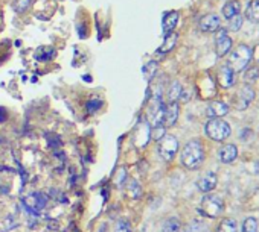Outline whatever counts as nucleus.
<instances>
[{
	"label": "nucleus",
	"mask_w": 259,
	"mask_h": 232,
	"mask_svg": "<svg viewBox=\"0 0 259 232\" xmlns=\"http://www.w3.org/2000/svg\"><path fill=\"white\" fill-rule=\"evenodd\" d=\"M182 85H180V82H177L174 80L169 88H168V102H177V100H180V96H182Z\"/></svg>",
	"instance_id": "aec40b11"
},
{
	"label": "nucleus",
	"mask_w": 259,
	"mask_h": 232,
	"mask_svg": "<svg viewBox=\"0 0 259 232\" xmlns=\"http://www.w3.org/2000/svg\"><path fill=\"white\" fill-rule=\"evenodd\" d=\"M240 12H241V5H240V2H236V0H232V2L226 3L223 8V15L226 20H230L232 17H235Z\"/></svg>",
	"instance_id": "f3484780"
},
{
	"label": "nucleus",
	"mask_w": 259,
	"mask_h": 232,
	"mask_svg": "<svg viewBox=\"0 0 259 232\" xmlns=\"http://www.w3.org/2000/svg\"><path fill=\"white\" fill-rule=\"evenodd\" d=\"M238 156V149L235 144H226L223 146L220 152H218V158H220V161L223 164H230L236 159Z\"/></svg>",
	"instance_id": "4468645a"
},
{
	"label": "nucleus",
	"mask_w": 259,
	"mask_h": 232,
	"mask_svg": "<svg viewBox=\"0 0 259 232\" xmlns=\"http://www.w3.org/2000/svg\"><path fill=\"white\" fill-rule=\"evenodd\" d=\"M114 232H133V229H131L130 222L125 220V219H122V220H119V222L116 223Z\"/></svg>",
	"instance_id": "cd10ccee"
},
{
	"label": "nucleus",
	"mask_w": 259,
	"mask_h": 232,
	"mask_svg": "<svg viewBox=\"0 0 259 232\" xmlns=\"http://www.w3.org/2000/svg\"><path fill=\"white\" fill-rule=\"evenodd\" d=\"M32 6V0H14L12 8L17 14H25Z\"/></svg>",
	"instance_id": "393cba45"
},
{
	"label": "nucleus",
	"mask_w": 259,
	"mask_h": 232,
	"mask_svg": "<svg viewBox=\"0 0 259 232\" xmlns=\"http://www.w3.org/2000/svg\"><path fill=\"white\" fill-rule=\"evenodd\" d=\"M178 114H180V107L177 102H168L165 105V114H163V126L165 128H171L178 120Z\"/></svg>",
	"instance_id": "6e6552de"
},
{
	"label": "nucleus",
	"mask_w": 259,
	"mask_h": 232,
	"mask_svg": "<svg viewBox=\"0 0 259 232\" xmlns=\"http://www.w3.org/2000/svg\"><path fill=\"white\" fill-rule=\"evenodd\" d=\"M250 59H252V49L246 44H240L230 53L227 66L236 73V72L244 70L249 66Z\"/></svg>",
	"instance_id": "20e7f679"
},
{
	"label": "nucleus",
	"mask_w": 259,
	"mask_h": 232,
	"mask_svg": "<svg viewBox=\"0 0 259 232\" xmlns=\"http://www.w3.org/2000/svg\"><path fill=\"white\" fill-rule=\"evenodd\" d=\"M253 99H255L253 88L250 85L241 87V90H238V93L235 94V108L236 110H246L252 103Z\"/></svg>",
	"instance_id": "0eeeda50"
},
{
	"label": "nucleus",
	"mask_w": 259,
	"mask_h": 232,
	"mask_svg": "<svg viewBox=\"0 0 259 232\" xmlns=\"http://www.w3.org/2000/svg\"><path fill=\"white\" fill-rule=\"evenodd\" d=\"M26 202H28V205H26L28 211H31V213H34V214H37L40 209H43L46 206L48 196L45 193H34L32 196L28 197Z\"/></svg>",
	"instance_id": "9b49d317"
},
{
	"label": "nucleus",
	"mask_w": 259,
	"mask_h": 232,
	"mask_svg": "<svg viewBox=\"0 0 259 232\" xmlns=\"http://www.w3.org/2000/svg\"><path fill=\"white\" fill-rule=\"evenodd\" d=\"M177 39H178V35L175 34V32H171V34H168V35H165V39H163V44L158 47V53H169L174 47H175V44H177Z\"/></svg>",
	"instance_id": "dca6fc26"
},
{
	"label": "nucleus",
	"mask_w": 259,
	"mask_h": 232,
	"mask_svg": "<svg viewBox=\"0 0 259 232\" xmlns=\"http://www.w3.org/2000/svg\"><path fill=\"white\" fill-rule=\"evenodd\" d=\"M258 77H259V69H258V66L250 67V69L246 72V76H244L246 82H255Z\"/></svg>",
	"instance_id": "c85d7f7f"
},
{
	"label": "nucleus",
	"mask_w": 259,
	"mask_h": 232,
	"mask_svg": "<svg viewBox=\"0 0 259 232\" xmlns=\"http://www.w3.org/2000/svg\"><path fill=\"white\" fill-rule=\"evenodd\" d=\"M243 15H241V12L240 14H236L235 17H232L230 20H229V29L230 31H238L241 26H243Z\"/></svg>",
	"instance_id": "bb28decb"
},
{
	"label": "nucleus",
	"mask_w": 259,
	"mask_h": 232,
	"mask_svg": "<svg viewBox=\"0 0 259 232\" xmlns=\"http://www.w3.org/2000/svg\"><path fill=\"white\" fill-rule=\"evenodd\" d=\"M205 131H206V135L213 141H224L232 134L230 124L221 118H210L206 123Z\"/></svg>",
	"instance_id": "7ed1b4c3"
},
{
	"label": "nucleus",
	"mask_w": 259,
	"mask_h": 232,
	"mask_svg": "<svg viewBox=\"0 0 259 232\" xmlns=\"http://www.w3.org/2000/svg\"><path fill=\"white\" fill-rule=\"evenodd\" d=\"M216 182H218L216 175L213 172H207V173H205L200 179L197 181V187H198V190H200V192L209 193V192H212V190L216 187Z\"/></svg>",
	"instance_id": "ddd939ff"
},
{
	"label": "nucleus",
	"mask_w": 259,
	"mask_h": 232,
	"mask_svg": "<svg viewBox=\"0 0 259 232\" xmlns=\"http://www.w3.org/2000/svg\"><path fill=\"white\" fill-rule=\"evenodd\" d=\"M151 137H153L155 141L162 140V138L165 137V126H163V124H160V126H154Z\"/></svg>",
	"instance_id": "c756f323"
},
{
	"label": "nucleus",
	"mask_w": 259,
	"mask_h": 232,
	"mask_svg": "<svg viewBox=\"0 0 259 232\" xmlns=\"http://www.w3.org/2000/svg\"><path fill=\"white\" fill-rule=\"evenodd\" d=\"M246 17L253 23H259V0H252L250 5L247 6Z\"/></svg>",
	"instance_id": "6ab92c4d"
},
{
	"label": "nucleus",
	"mask_w": 259,
	"mask_h": 232,
	"mask_svg": "<svg viewBox=\"0 0 259 232\" xmlns=\"http://www.w3.org/2000/svg\"><path fill=\"white\" fill-rule=\"evenodd\" d=\"M180 158H182V164L188 168V170H197V168H200L206 158L203 144L198 140L189 141L183 147Z\"/></svg>",
	"instance_id": "f257e3e1"
},
{
	"label": "nucleus",
	"mask_w": 259,
	"mask_h": 232,
	"mask_svg": "<svg viewBox=\"0 0 259 232\" xmlns=\"http://www.w3.org/2000/svg\"><path fill=\"white\" fill-rule=\"evenodd\" d=\"M55 56V49L49 47V46H43V47H38L35 52V59L37 61H49Z\"/></svg>",
	"instance_id": "412c9836"
},
{
	"label": "nucleus",
	"mask_w": 259,
	"mask_h": 232,
	"mask_svg": "<svg viewBox=\"0 0 259 232\" xmlns=\"http://www.w3.org/2000/svg\"><path fill=\"white\" fill-rule=\"evenodd\" d=\"M178 23V12L177 11H171L163 17V22H162V28H163V34L168 35L171 32H174V28Z\"/></svg>",
	"instance_id": "2eb2a0df"
},
{
	"label": "nucleus",
	"mask_w": 259,
	"mask_h": 232,
	"mask_svg": "<svg viewBox=\"0 0 259 232\" xmlns=\"http://www.w3.org/2000/svg\"><path fill=\"white\" fill-rule=\"evenodd\" d=\"M216 38H215V49H216V55L223 58L226 56L230 49H232V38L229 37V32L226 29H218L216 31Z\"/></svg>",
	"instance_id": "423d86ee"
},
{
	"label": "nucleus",
	"mask_w": 259,
	"mask_h": 232,
	"mask_svg": "<svg viewBox=\"0 0 259 232\" xmlns=\"http://www.w3.org/2000/svg\"><path fill=\"white\" fill-rule=\"evenodd\" d=\"M127 190H128V194L133 197V199H141L142 197V187L139 184L136 179H130L128 184H127Z\"/></svg>",
	"instance_id": "4be33fe9"
},
{
	"label": "nucleus",
	"mask_w": 259,
	"mask_h": 232,
	"mask_svg": "<svg viewBox=\"0 0 259 232\" xmlns=\"http://www.w3.org/2000/svg\"><path fill=\"white\" fill-rule=\"evenodd\" d=\"M218 232H238L236 220L233 219H224L220 226H218Z\"/></svg>",
	"instance_id": "b1692460"
},
{
	"label": "nucleus",
	"mask_w": 259,
	"mask_h": 232,
	"mask_svg": "<svg viewBox=\"0 0 259 232\" xmlns=\"http://www.w3.org/2000/svg\"><path fill=\"white\" fill-rule=\"evenodd\" d=\"M224 211V202L220 196L216 194H207L203 197L200 203V214L207 219H216L223 214Z\"/></svg>",
	"instance_id": "f03ea898"
},
{
	"label": "nucleus",
	"mask_w": 259,
	"mask_h": 232,
	"mask_svg": "<svg viewBox=\"0 0 259 232\" xmlns=\"http://www.w3.org/2000/svg\"><path fill=\"white\" fill-rule=\"evenodd\" d=\"M216 79H218V83H220L223 88H230L235 83V72L229 66H223V67L218 69Z\"/></svg>",
	"instance_id": "9d476101"
},
{
	"label": "nucleus",
	"mask_w": 259,
	"mask_h": 232,
	"mask_svg": "<svg viewBox=\"0 0 259 232\" xmlns=\"http://www.w3.org/2000/svg\"><path fill=\"white\" fill-rule=\"evenodd\" d=\"M177 152H178V140L174 135L165 134L162 140H158V154H160L162 159L172 161Z\"/></svg>",
	"instance_id": "39448f33"
},
{
	"label": "nucleus",
	"mask_w": 259,
	"mask_h": 232,
	"mask_svg": "<svg viewBox=\"0 0 259 232\" xmlns=\"http://www.w3.org/2000/svg\"><path fill=\"white\" fill-rule=\"evenodd\" d=\"M182 223L177 217H168L162 225V232H180Z\"/></svg>",
	"instance_id": "a211bd4d"
},
{
	"label": "nucleus",
	"mask_w": 259,
	"mask_h": 232,
	"mask_svg": "<svg viewBox=\"0 0 259 232\" xmlns=\"http://www.w3.org/2000/svg\"><path fill=\"white\" fill-rule=\"evenodd\" d=\"M101 107H103V100H99V99H92L87 102V111L89 113H95Z\"/></svg>",
	"instance_id": "7c9ffc66"
},
{
	"label": "nucleus",
	"mask_w": 259,
	"mask_h": 232,
	"mask_svg": "<svg viewBox=\"0 0 259 232\" xmlns=\"http://www.w3.org/2000/svg\"><path fill=\"white\" fill-rule=\"evenodd\" d=\"M221 26V20L216 14H207L200 20V29L203 32H216Z\"/></svg>",
	"instance_id": "f8f14e48"
},
{
	"label": "nucleus",
	"mask_w": 259,
	"mask_h": 232,
	"mask_svg": "<svg viewBox=\"0 0 259 232\" xmlns=\"http://www.w3.org/2000/svg\"><path fill=\"white\" fill-rule=\"evenodd\" d=\"M229 113V105L221 100H213L207 105L206 114L209 118H221Z\"/></svg>",
	"instance_id": "1a4fd4ad"
},
{
	"label": "nucleus",
	"mask_w": 259,
	"mask_h": 232,
	"mask_svg": "<svg viewBox=\"0 0 259 232\" xmlns=\"http://www.w3.org/2000/svg\"><path fill=\"white\" fill-rule=\"evenodd\" d=\"M185 232H207V226L202 220H192L185 226Z\"/></svg>",
	"instance_id": "5701e85b"
},
{
	"label": "nucleus",
	"mask_w": 259,
	"mask_h": 232,
	"mask_svg": "<svg viewBox=\"0 0 259 232\" xmlns=\"http://www.w3.org/2000/svg\"><path fill=\"white\" fill-rule=\"evenodd\" d=\"M253 52H259V46H256V49H255ZM252 56H253L256 61H259V53H252Z\"/></svg>",
	"instance_id": "2f4dec72"
},
{
	"label": "nucleus",
	"mask_w": 259,
	"mask_h": 232,
	"mask_svg": "<svg viewBox=\"0 0 259 232\" xmlns=\"http://www.w3.org/2000/svg\"><path fill=\"white\" fill-rule=\"evenodd\" d=\"M243 232H258V220L255 217H247L243 223Z\"/></svg>",
	"instance_id": "a878e982"
}]
</instances>
